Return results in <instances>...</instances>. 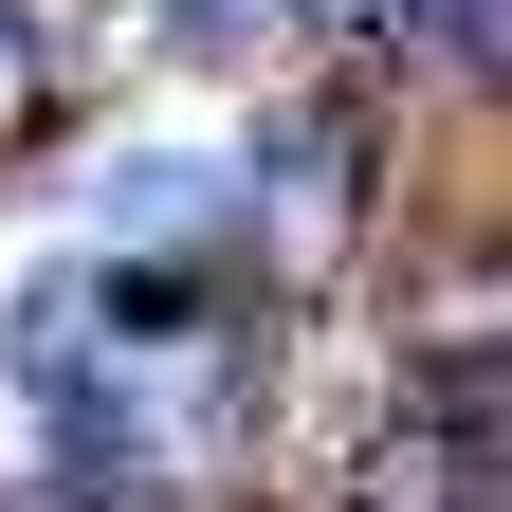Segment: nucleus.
<instances>
[{
	"label": "nucleus",
	"mask_w": 512,
	"mask_h": 512,
	"mask_svg": "<svg viewBox=\"0 0 512 512\" xmlns=\"http://www.w3.org/2000/svg\"><path fill=\"white\" fill-rule=\"evenodd\" d=\"M19 147H55V37L0 0V165H19Z\"/></svg>",
	"instance_id": "3"
},
{
	"label": "nucleus",
	"mask_w": 512,
	"mask_h": 512,
	"mask_svg": "<svg viewBox=\"0 0 512 512\" xmlns=\"http://www.w3.org/2000/svg\"><path fill=\"white\" fill-rule=\"evenodd\" d=\"M330 512H494V439H476V421H439V403H384Z\"/></svg>",
	"instance_id": "2"
},
{
	"label": "nucleus",
	"mask_w": 512,
	"mask_h": 512,
	"mask_svg": "<svg viewBox=\"0 0 512 512\" xmlns=\"http://www.w3.org/2000/svg\"><path fill=\"white\" fill-rule=\"evenodd\" d=\"M275 19H293V0H165V37H183V55H238V37H275Z\"/></svg>",
	"instance_id": "4"
},
{
	"label": "nucleus",
	"mask_w": 512,
	"mask_h": 512,
	"mask_svg": "<svg viewBox=\"0 0 512 512\" xmlns=\"http://www.w3.org/2000/svg\"><path fill=\"white\" fill-rule=\"evenodd\" d=\"M238 202H256V256H275V275H348V256L384 238V110L366 92H293L275 128H256V165H220Z\"/></svg>",
	"instance_id": "1"
}]
</instances>
